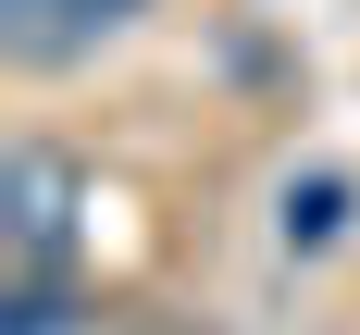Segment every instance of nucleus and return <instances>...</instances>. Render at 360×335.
Segmentation results:
<instances>
[{"label": "nucleus", "mask_w": 360, "mask_h": 335, "mask_svg": "<svg viewBox=\"0 0 360 335\" xmlns=\"http://www.w3.org/2000/svg\"><path fill=\"white\" fill-rule=\"evenodd\" d=\"M75 199H87V174H75L63 149H13V186H0V211H13V249H25L37 273L75 249Z\"/></svg>", "instance_id": "f257e3e1"}, {"label": "nucleus", "mask_w": 360, "mask_h": 335, "mask_svg": "<svg viewBox=\"0 0 360 335\" xmlns=\"http://www.w3.org/2000/svg\"><path fill=\"white\" fill-rule=\"evenodd\" d=\"M0 37H13V63H75L100 25H87L75 0H0Z\"/></svg>", "instance_id": "f03ea898"}, {"label": "nucleus", "mask_w": 360, "mask_h": 335, "mask_svg": "<svg viewBox=\"0 0 360 335\" xmlns=\"http://www.w3.org/2000/svg\"><path fill=\"white\" fill-rule=\"evenodd\" d=\"M274 223H286V249H323L335 223H348V174H311V186H286V211H274Z\"/></svg>", "instance_id": "7ed1b4c3"}, {"label": "nucleus", "mask_w": 360, "mask_h": 335, "mask_svg": "<svg viewBox=\"0 0 360 335\" xmlns=\"http://www.w3.org/2000/svg\"><path fill=\"white\" fill-rule=\"evenodd\" d=\"M13 335H75V298H63V273H37V286L13 298Z\"/></svg>", "instance_id": "20e7f679"}, {"label": "nucleus", "mask_w": 360, "mask_h": 335, "mask_svg": "<svg viewBox=\"0 0 360 335\" xmlns=\"http://www.w3.org/2000/svg\"><path fill=\"white\" fill-rule=\"evenodd\" d=\"M75 13H87V25H100V37H112V25H124V13H137V0H75Z\"/></svg>", "instance_id": "39448f33"}]
</instances>
